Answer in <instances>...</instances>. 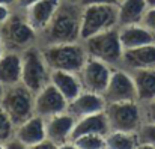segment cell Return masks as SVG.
Masks as SVG:
<instances>
[{
	"mask_svg": "<svg viewBox=\"0 0 155 149\" xmlns=\"http://www.w3.org/2000/svg\"><path fill=\"white\" fill-rule=\"evenodd\" d=\"M104 113L107 116L110 131H124L137 134L145 122L143 107L139 101H120L105 105Z\"/></svg>",
	"mask_w": 155,
	"mask_h": 149,
	"instance_id": "obj_4",
	"label": "cell"
},
{
	"mask_svg": "<svg viewBox=\"0 0 155 149\" xmlns=\"http://www.w3.org/2000/svg\"><path fill=\"white\" fill-rule=\"evenodd\" d=\"M148 11L145 0H120L117 3V27L142 24Z\"/></svg>",
	"mask_w": 155,
	"mask_h": 149,
	"instance_id": "obj_20",
	"label": "cell"
},
{
	"mask_svg": "<svg viewBox=\"0 0 155 149\" xmlns=\"http://www.w3.org/2000/svg\"><path fill=\"white\" fill-rule=\"evenodd\" d=\"M103 97L105 99V104L120 101H137V91L133 74L122 66H114Z\"/></svg>",
	"mask_w": 155,
	"mask_h": 149,
	"instance_id": "obj_9",
	"label": "cell"
},
{
	"mask_svg": "<svg viewBox=\"0 0 155 149\" xmlns=\"http://www.w3.org/2000/svg\"><path fill=\"white\" fill-rule=\"evenodd\" d=\"M114 27H117V5L101 3L81 6V41Z\"/></svg>",
	"mask_w": 155,
	"mask_h": 149,
	"instance_id": "obj_7",
	"label": "cell"
},
{
	"mask_svg": "<svg viewBox=\"0 0 155 149\" xmlns=\"http://www.w3.org/2000/svg\"><path fill=\"white\" fill-rule=\"evenodd\" d=\"M119 66L128 71L155 68V42L143 45V47H137V48L124 50Z\"/></svg>",
	"mask_w": 155,
	"mask_h": 149,
	"instance_id": "obj_16",
	"label": "cell"
},
{
	"mask_svg": "<svg viewBox=\"0 0 155 149\" xmlns=\"http://www.w3.org/2000/svg\"><path fill=\"white\" fill-rule=\"evenodd\" d=\"M23 69H21V83L30 89L33 94L41 91L45 84L50 83L51 69L45 62L42 48L39 44L32 45L21 53Z\"/></svg>",
	"mask_w": 155,
	"mask_h": 149,
	"instance_id": "obj_5",
	"label": "cell"
},
{
	"mask_svg": "<svg viewBox=\"0 0 155 149\" xmlns=\"http://www.w3.org/2000/svg\"><path fill=\"white\" fill-rule=\"evenodd\" d=\"M75 118L68 111L54 114L45 119V131L47 139H50L57 148H63L66 143L71 142V134L75 125Z\"/></svg>",
	"mask_w": 155,
	"mask_h": 149,
	"instance_id": "obj_12",
	"label": "cell"
},
{
	"mask_svg": "<svg viewBox=\"0 0 155 149\" xmlns=\"http://www.w3.org/2000/svg\"><path fill=\"white\" fill-rule=\"evenodd\" d=\"M35 149H57V146L53 143L50 139H44L41 143H38V145L35 146Z\"/></svg>",
	"mask_w": 155,
	"mask_h": 149,
	"instance_id": "obj_32",
	"label": "cell"
},
{
	"mask_svg": "<svg viewBox=\"0 0 155 149\" xmlns=\"http://www.w3.org/2000/svg\"><path fill=\"white\" fill-rule=\"evenodd\" d=\"M62 2H68V3H78V5H80V0H62Z\"/></svg>",
	"mask_w": 155,
	"mask_h": 149,
	"instance_id": "obj_36",
	"label": "cell"
},
{
	"mask_svg": "<svg viewBox=\"0 0 155 149\" xmlns=\"http://www.w3.org/2000/svg\"><path fill=\"white\" fill-rule=\"evenodd\" d=\"M24 146L27 148H35L38 143H41L44 139H47V131H45V119L33 114L23 124L15 127V134H14Z\"/></svg>",
	"mask_w": 155,
	"mask_h": 149,
	"instance_id": "obj_15",
	"label": "cell"
},
{
	"mask_svg": "<svg viewBox=\"0 0 155 149\" xmlns=\"http://www.w3.org/2000/svg\"><path fill=\"white\" fill-rule=\"evenodd\" d=\"M113 68L114 66L105 63L103 60L87 57L83 68L78 71V77H80L83 91H89V92L103 95L107 84H108Z\"/></svg>",
	"mask_w": 155,
	"mask_h": 149,
	"instance_id": "obj_10",
	"label": "cell"
},
{
	"mask_svg": "<svg viewBox=\"0 0 155 149\" xmlns=\"http://www.w3.org/2000/svg\"><path fill=\"white\" fill-rule=\"evenodd\" d=\"M66 108H68V99L59 92V89L51 81L35 94V114L44 119L63 113L66 111Z\"/></svg>",
	"mask_w": 155,
	"mask_h": 149,
	"instance_id": "obj_11",
	"label": "cell"
},
{
	"mask_svg": "<svg viewBox=\"0 0 155 149\" xmlns=\"http://www.w3.org/2000/svg\"><path fill=\"white\" fill-rule=\"evenodd\" d=\"M80 30L81 6L78 3L62 2L48 26L38 35V44L44 47L63 42H77L81 41Z\"/></svg>",
	"mask_w": 155,
	"mask_h": 149,
	"instance_id": "obj_1",
	"label": "cell"
},
{
	"mask_svg": "<svg viewBox=\"0 0 155 149\" xmlns=\"http://www.w3.org/2000/svg\"><path fill=\"white\" fill-rule=\"evenodd\" d=\"M15 3L17 0H0V5H5L8 8H15Z\"/></svg>",
	"mask_w": 155,
	"mask_h": 149,
	"instance_id": "obj_33",
	"label": "cell"
},
{
	"mask_svg": "<svg viewBox=\"0 0 155 149\" xmlns=\"http://www.w3.org/2000/svg\"><path fill=\"white\" fill-rule=\"evenodd\" d=\"M84 44V48L87 51L89 57L103 60L111 66H119L122 59V44L119 39V30L117 27L108 29L100 32L94 36H89L81 41Z\"/></svg>",
	"mask_w": 155,
	"mask_h": 149,
	"instance_id": "obj_8",
	"label": "cell"
},
{
	"mask_svg": "<svg viewBox=\"0 0 155 149\" xmlns=\"http://www.w3.org/2000/svg\"><path fill=\"white\" fill-rule=\"evenodd\" d=\"M12 9H14V8H8V6H5V5H0V27L8 21V18H9L11 14H12Z\"/></svg>",
	"mask_w": 155,
	"mask_h": 149,
	"instance_id": "obj_29",
	"label": "cell"
},
{
	"mask_svg": "<svg viewBox=\"0 0 155 149\" xmlns=\"http://www.w3.org/2000/svg\"><path fill=\"white\" fill-rule=\"evenodd\" d=\"M60 5H62V0H39L33 3L32 6H29L27 9H24L23 12L29 24L39 35L53 20Z\"/></svg>",
	"mask_w": 155,
	"mask_h": 149,
	"instance_id": "obj_13",
	"label": "cell"
},
{
	"mask_svg": "<svg viewBox=\"0 0 155 149\" xmlns=\"http://www.w3.org/2000/svg\"><path fill=\"white\" fill-rule=\"evenodd\" d=\"M75 149H105L107 142L103 134H84L72 140Z\"/></svg>",
	"mask_w": 155,
	"mask_h": 149,
	"instance_id": "obj_24",
	"label": "cell"
},
{
	"mask_svg": "<svg viewBox=\"0 0 155 149\" xmlns=\"http://www.w3.org/2000/svg\"><path fill=\"white\" fill-rule=\"evenodd\" d=\"M41 48L45 57V62L51 71L78 72L89 57L87 51L84 48V44L81 41L44 45Z\"/></svg>",
	"mask_w": 155,
	"mask_h": 149,
	"instance_id": "obj_2",
	"label": "cell"
},
{
	"mask_svg": "<svg viewBox=\"0 0 155 149\" xmlns=\"http://www.w3.org/2000/svg\"><path fill=\"white\" fill-rule=\"evenodd\" d=\"M105 99L103 95L95 94V92H89V91H83L78 97L71 99L68 102V108L66 111L69 114H72L75 119L94 114V113H100L104 111L105 108Z\"/></svg>",
	"mask_w": 155,
	"mask_h": 149,
	"instance_id": "obj_14",
	"label": "cell"
},
{
	"mask_svg": "<svg viewBox=\"0 0 155 149\" xmlns=\"http://www.w3.org/2000/svg\"><path fill=\"white\" fill-rule=\"evenodd\" d=\"M5 44H3V41H2V35H0V57H2V54L5 53Z\"/></svg>",
	"mask_w": 155,
	"mask_h": 149,
	"instance_id": "obj_34",
	"label": "cell"
},
{
	"mask_svg": "<svg viewBox=\"0 0 155 149\" xmlns=\"http://www.w3.org/2000/svg\"><path fill=\"white\" fill-rule=\"evenodd\" d=\"M0 105L17 127L35 114V94L23 83L8 86L3 91Z\"/></svg>",
	"mask_w": 155,
	"mask_h": 149,
	"instance_id": "obj_6",
	"label": "cell"
},
{
	"mask_svg": "<svg viewBox=\"0 0 155 149\" xmlns=\"http://www.w3.org/2000/svg\"><path fill=\"white\" fill-rule=\"evenodd\" d=\"M36 2H39V0H17V3H15V8H14V9L24 11V9H27L29 6H32V5H33V3H36Z\"/></svg>",
	"mask_w": 155,
	"mask_h": 149,
	"instance_id": "obj_31",
	"label": "cell"
},
{
	"mask_svg": "<svg viewBox=\"0 0 155 149\" xmlns=\"http://www.w3.org/2000/svg\"><path fill=\"white\" fill-rule=\"evenodd\" d=\"M143 107V116L146 122H154L155 124V99L146 102L142 105Z\"/></svg>",
	"mask_w": 155,
	"mask_h": 149,
	"instance_id": "obj_28",
	"label": "cell"
},
{
	"mask_svg": "<svg viewBox=\"0 0 155 149\" xmlns=\"http://www.w3.org/2000/svg\"><path fill=\"white\" fill-rule=\"evenodd\" d=\"M139 148H154L155 149V124L154 122H143L139 133Z\"/></svg>",
	"mask_w": 155,
	"mask_h": 149,
	"instance_id": "obj_26",
	"label": "cell"
},
{
	"mask_svg": "<svg viewBox=\"0 0 155 149\" xmlns=\"http://www.w3.org/2000/svg\"><path fill=\"white\" fill-rule=\"evenodd\" d=\"M108 133H110V125H108L107 116L104 111H100V113H94V114H89V116H84L75 121V125L71 134V142L84 134L107 136Z\"/></svg>",
	"mask_w": 155,
	"mask_h": 149,
	"instance_id": "obj_19",
	"label": "cell"
},
{
	"mask_svg": "<svg viewBox=\"0 0 155 149\" xmlns=\"http://www.w3.org/2000/svg\"><path fill=\"white\" fill-rule=\"evenodd\" d=\"M50 81L59 89V92L68 99V102L83 92V86L78 77V72L69 71H51Z\"/></svg>",
	"mask_w": 155,
	"mask_h": 149,
	"instance_id": "obj_21",
	"label": "cell"
},
{
	"mask_svg": "<svg viewBox=\"0 0 155 149\" xmlns=\"http://www.w3.org/2000/svg\"><path fill=\"white\" fill-rule=\"evenodd\" d=\"M0 35L5 48L18 53L38 44V32L29 24L24 12L20 9H12L11 17L0 27Z\"/></svg>",
	"mask_w": 155,
	"mask_h": 149,
	"instance_id": "obj_3",
	"label": "cell"
},
{
	"mask_svg": "<svg viewBox=\"0 0 155 149\" xmlns=\"http://www.w3.org/2000/svg\"><path fill=\"white\" fill-rule=\"evenodd\" d=\"M21 53L5 50V53L0 57V84L3 88H8L21 83Z\"/></svg>",
	"mask_w": 155,
	"mask_h": 149,
	"instance_id": "obj_17",
	"label": "cell"
},
{
	"mask_svg": "<svg viewBox=\"0 0 155 149\" xmlns=\"http://www.w3.org/2000/svg\"><path fill=\"white\" fill-rule=\"evenodd\" d=\"M145 2H146L148 8H152V6H155V0H145Z\"/></svg>",
	"mask_w": 155,
	"mask_h": 149,
	"instance_id": "obj_35",
	"label": "cell"
},
{
	"mask_svg": "<svg viewBox=\"0 0 155 149\" xmlns=\"http://www.w3.org/2000/svg\"><path fill=\"white\" fill-rule=\"evenodd\" d=\"M134 78L137 101L143 105L149 101L155 99V68H145L130 71Z\"/></svg>",
	"mask_w": 155,
	"mask_h": 149,
	"instance_id": "obj_22",
	"label": "cell"
},
{
	"mask_svg": "<svg viewBox=\"0 0 155 149\" xmlns=\"http://www.w3.org/2000/svg\"><path fill=\"white\" fill-rule=\"evenodd\" d=\"M120 0H80V6H86V5H101V3H114L117 5Z\"/></svg>",
	"mask_w": 155,
	"mask_h": 149,
	"instance_id": "obj_30",
	"label": "cell"
},
{
	"mask_svg": "<svg viewBox=\"0 0 155 149\" xmlns=\"http://www.w3.org/2000/svg\"><path fill=\"white\" fill-rule=\"evenodd\" d=\"M3 91H5V88L0 84V99H2V95H3Z\"/></svg>",
	"mask_w": 155,
	"mask_h": 149,
	"instance_id": "obj_37",
	"label": "cell"
},
{
	"mask_svg": "<svg viewBox=\"0 0 155 149\" xmlns=\"http://www.w3.org/2000/svg\"><path fill=\"white\" fill-rule=\"evenodd\" d=\"M107 149H134L139 148V137L133 133L110 131L105 136Z\"/></svg>",
	"mask_w": 155,
	"mask_h": 149,
	"instance_id": "obj_23",
	"label": "cell"
},
{
	"mask_svg": "<svg viewBox=\"0 0 155 149\" xmlns=\"http://www.w3.org/2000/svg\"><path fill=\"white\" fill-rule=\"evenodd\" d=\"M119 30V39L124 50L137 48L148 44L155 42V33L151 32L143 24H131V26H122L117 27Z\"/></svg>",
	"mask_w": 155,
	"mask_h": 149,
	"instance_id": "obj_18",
	"label": "cell"
},
{
	"mask_svg": "<svg viewBox=\"0 0 155 149\" xmlns=\"http://www.w3.org/2000/svg\"><path fill=\"white\" fill-rule=\"evenodd\" d=\"M14 134H15V125L0 105V149H5L6 142H9L14 137Z\"/></svg>",
	"mask_w": 155,
	"mask_h": 149,
	"instance_id": "obj_25",
	"label": "cell"
},
{
	"mask_svg": "<svg viewBox=\"0 0 155 149\" xmlns=\"http://www.w3.org/2000/svg\"><path fill=\"white\" fill-rule=\"evenodd\" d=\"M142 24H143L145 27H148L151 32L155 33V6L148 8V11H146V14H145V17H143Z\"/></svg>",
	"mask_w": 155,
	"mask_h": 149,
	"instance_id": "obj_27",
	"label": "cell"
}]
</instances>
